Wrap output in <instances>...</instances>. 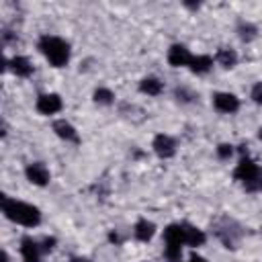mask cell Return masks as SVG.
Masks as SVG:
<instances>
[{
	"instance_id": "18",
	"label": "cell",
	"mask_w": 262,
	"mask_h": 262,
	"mask_svg": "<svg viewBox=\"0 0 262 262\" xmlns=\"http://www.w3.org/2000/svg\"><path fill=\"white\" fill-rule=\"evenodd\" d=\"M217 61H219V66H223V68H233L235 61H237V55H235L233 49L221 47V49L217 51Z\"/></svg>"
},
{
	"instance_id": "4",
	"label": "cell",
	"mask_w": 262,
	"mask_h": 262,
	"mask_svg": "<svg viewBox=\"0 0 262 262\" xmlns=\"http://www.w3.org/2000/svg\"><path fill=\"white\" fill-rule=\"evenodd\" d=\"M233 176H235V180H239L244 184L246 190H262V170L250 158L239 160Z\"/></svg>"
},
{
	"instance_id": "9",
	"label": "cell",
	"mask_w": 262,
	"mask_h": 262,
	"mask_svg": "<svg viewBox=\"0 0 262 262\" xmlns=\"http://www.w3.org/2000/svg\"><path fill=\"white\" fill-rule=\"evenodd\" d=\"M27 178H29L33 184H37V186H45V184L49 182V170H47L43 164L33 162V164L27 166Z\"/></svg>"
},
{
	"instance_id": "22",
	"label": "cell",
	"mask_w": 262,
	"mask_h": 262,
	"mask_svg": "<svg viewBox=\"0 0 262 262\" xmlns=\"http://www.w3.org/2000/svg\"><path fill=\"white\" fill-rule=\"evenodd\" d=\"M252 98H254V102L262 104V82H258V84L252 88Z\"/></svg>"
},
{
	"instance_id": "19",
	"label": "cell",
	"mask_w": 262,
	"mask_h": 262,
	"mask_svg": "<svg viewBox=\"0 0 262 262\" xmlns=\"http://www.w3.org/2000/svg\"><path fill=\"white\" fill-rule=\"evenodd\" d=\"M113 98H115V94H113L108 88H98V90L94 92V100L100 102V104H111Z\"/></svg>"
},
{
	"instance_id": "27",
	"label": "cell",
	"mask_w": 262,
	"mask_h": 262,
	"mask_svg": "<svg viewBox=\"0 0 262 262\" xmlns=\"http://www.w3.org/2000/svg\"><path fill=\"white\" fill-rule=\"evenodd\" d=\"M258 137H260V139H262V127H260V129H258Z\"/></svg>"
},
{
	"instance_id": "25",
	"label": "cell",
	"mask_w": 262,
	"mask_h": 262,
	"mask_svg": "<svg viewBox=\"0 0 262 262\" xmlns=\"http://www.w3.org/2000/svg\"><path fill=\"white\" fill-rule=\"evenodd\" d=\"M70 262H90V260L88 258H72Z\"/></svg>"
},
{
	"instance_id": "24",
	"label": "cell",
	"mask_w": 262,
	"mask_h": 262,
	"mask_svg": "<svg viewBox=\"0 0 262 262\" xmlns=\"http://www.w3.org/2000/svg\"><path fill=\"white\" fill-rule=\"evenodd\" d=\"M188 262H207L203 256H196V254H192L190 258H188Z\"/></svg>"
},
{
	"instance_id": "11",
	"label": "cell",
	"mask_w": 262,
	"mask_h": 262,
	"mask_svg": "<svg viewBox=\"0 0 262 262\" xmlns=\"http://www.w3.org/2000/svg\"><path fill=\"white\" fill-rule=\"evenodd\" d=\"M20 254H23V260L25 262H39L41 246L35 239H31V237H23V242H20Z\"/></svg>"
},
{
	"instance_id": "1",
	"label": "cell",
	"mask_w": 262,
	"mask_h": 262,
	"mask_svg": "<svg viewBox=\"0 0 262 262\" xmlns=\"http://www.w3.org/2000/svg\"><path fill=\"white\" fill-rule=\"evenodd\" d=\"M2 213L10 221L20 223L25 227H35L41 221V213L37 207L23 203V201H16V199H10V196H2Z\"/></svg>"
},
{
	"instance_id": "12",
	"label": "cell",
	"mask_w": 262,
	"mask_h": 262,
	"mask_svg": "<svg viewBox=\"0 0 262 262\" xmlns=\"http://www.w3.org/2000/svg\"><path fill=\"white\" fill-rule=\"evenodd\" d=\"M182 227H184V244H188V246H203L205 244V233L199 227H194L190 223H182Z\"/></svg>"
},
{
	"instance_id": "21",
	"label": "cell",
	"mask_w": 262,
	"mask_h": 262,
	"mask_svg": "<svg viewBox=\"0 0 262 262\" xmlns=\"http://www.w3.org/2000/svg\"><path fill=\"white\" fill-rule=\"evenodd\" d=\"M231 154H233V145H229V143H221V145L217 147V156H219L221 160L229 158Z\"/></svg>"
},
{
	"instance_id": "2",
	"label": "cell",
	"mask_w": 262,
	"mask_h": 262,
	"mask_svg": "<svg viewBox=\"0 0 262 262\" xmlns=\"http://www.w3.org/2000/svg\"><path fill=\"white\" fill-rule=\"evenodd\" d=\"M39 49L43 51V55L49 59L51 66L55 68H61L68 63L70 59V45L59 39V37H53V35H43L39 39Z\"/></svg>"
},
{
	"instance_id": "23",
	"label": "cell",
	"mask_w": 262,
	"mask_h": 262,
	"mask_svg": "<svg viewBox=\"0 0 262 262\" xmlns=\"http://www.w3.org/2000/svg\"><path fill=\"white\" fill-rule=\"evenodd\" d=\"M53 246H55V239L53 237H45L43 246H41V252H49V250H53Z\"/></svg>"
},
{
	"instance_id": "14",
	"label": "cell",
	"mask_w": 262,
	"mask_h": 262,
	"mask_svg": "<svg viewBox=\"0 0 262 262\" xmlns=\"http://www.w3.org/2000/svg\"><path fill=\"white\" fill-rule=\"evenodd\" d=\"M154 231H156V225L147 219H139L137 225H135V237L139 242H149L154 237Z\"/></svg>"
},
{
	"instance_id": "15",
	"label": "cell",
	"mask_w": 262,
	"mask_h": 262,
	"mask_svg": "<svg viewBox=\"0 0 262 262\" xmlns=\"http://www.w3.org/2000/svg\"><path fill=\"white\" fill-rule=\"evenodd\" d=\"M10 70L16 74V76H20V78H27V76H31L33 74V66H31V61L27 59V57H14V59H10Z\"/></svg>"
},
{
	"instance_id": "8",
	"label": "cell",
	"mask_w": 262,
	"mask_h": 262,
	"mask_svg": "<svg viewBox=\"0 0 262 262\" xmlns=\"http://www.w3.org/2000/svg\"><path fill=\"white\" fill-rule=\"evenodd\" d=\"M154 151H156L160 158H172L174 151H176V143H174V139H172L170 135L160 133V135H156V139H154Z\"/></svg>"
},
{
	"instance_id": "17",
	"label": "cell",
	"mask_w": 262,
	"mask_h": 262,
	"mask_svg": "<svg viewBox=\"0 0 262 262\" xmlns=\"http://www.w3.org/2000/svg\"><path fill=\"white\" fill-rule=\"evenodd\" d=\"M188 66H190V70H192L194 74H205V72H209V68L213 66V61H211L209 55H196V57L190 59Z\"/></svg>"
},
{
	"instance_id": "5",
	"label": "cell",
	"mask_w": 262,
	"mask_h": 262,
	"mask_svg": "<svg viewBox=\"0 0 262 262\" xmlns=\"http://www.w3.org/2000/svg\"><path fill=\"white\" fill-rule=\"evenodd\" d=\"M215 235L225 244V248H235V239L242 235V231H239L235 221L223 217L215 223Z\"/></svg>"
},
{
	"instance_id": "16",
	"label": "cell",
	"mask_w": 262,
	"mask_h": 262,
	"mask_svg": "<svg viewBox=\"0 0 262 262\" xmlns=\"http://www.w3.org/2000/svg\"><path fill=\"white\" fill-rule=\"evenodd\" d=\"M139 90L143 94H149V96H158L162 92V82L158 78H143L141 84H139Z\"/></svg>"
},
{
	"instance_id": "10",
	"label": "cell",
	"mask_w": 262,
	"mask_h": 262,
	"mask_svg": "<svg viewBox=\"0 0 262 262\" xmlns=\"http://www.w3.org/2000/svg\"><path fill=\"white\" fill-rule=\"evenodd\" d=\"M192 59V55L188 53V49L184 45H172L170 51H168V61L170 66L174 68H180V66H188Z\"/></svg>"
},
{
	"instance_id": "20",
	"label": "cell",
	"mask_w": 262,
	"mask_h": 262,
	"mask_svg": "<svg viewBox=\"0 0 262 262\" xmlns=\"http://www.w3.org/2000/svg\"><path fill=\"white\" fill-rule=\"evenodd\" d=\"M237 31H239V37H242L244 41H250V39H254V37H256V27H254V25H250V23H242Z\"/></svg>"
},
{
	"instance_id": "26",
	"label": "cell",
	"mask_w": 262,
	"mask_h": 262,
	"mask_svg": "<svg viewBox=\"0 0 262 262\" xmlns=\"http://www.w3.org/2000/svg\"><path fill=\"white\" fill-rule=\"evenodd\" d=\"M2 262H8V254L2 250Z\"/></svg>"
},
{
	"instance_id": "7",
	"label": "cell",
	"mask_w": 262,
	"mask_h": 262,
	"mask_svg": "<svg viewBox=\"0 0 262 262\" xmlns=\"http://www.w3.org/2000/svg\"><path fill=\"white\" fill-rule=\"evenodd\" d=\"M37 111L41 115H53L61 111V98L57 94H41L37 100Z\"/></svg>"
},
{
	"instance_id": "6",
	"label": "cell",
	"mask_w": 262,
	"mask_h": 262,
	"mask_svg": "<svg viewBox=\"0 0 262 262\" xmlns=\"http://www.w3.org/2000/svg\"><path fill=\"white\" fill-rule=\"evenodd\" d=\"M213 104L221 113H235L239 108V100L233 94H229V92H217L213 96Z\"/></svg>"
},
{
	"instance_id": "3",
	"label": "cell",
	"mask_w": 262,
	"mask_h": 262,
	"mask_svg": "<svg viewBox=\"0 0 262 262\" xmlns=\"http://www.w3.org/2000/svg\"><path fill=\"white\" fill-rule=\"evenodd\" d=\"M164 256L168 262H180L182 244H184V227L182 223H172L164 229Z\"/></svg>"
},
{
	"instance_id": "13",
	"label": "cell",
	"mask_w": 262,
	"mask_h": 262,
	"mask_svg": "<svg viewBox=\"0 0 262 262\" xmlns=\"http://www.w3.org/2000/svg\"><path fill=\"white\" fill-rule=\"evenodd\" d=\"M53 131H55L61 139H66V141H78V133H76V129H74L68 121H63V119H59V121L53 123Z\"/></svg>"
}]
</instances>
